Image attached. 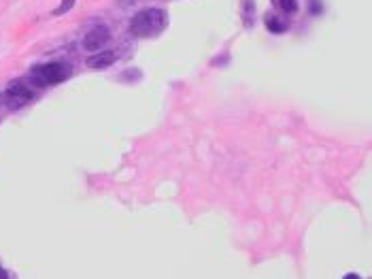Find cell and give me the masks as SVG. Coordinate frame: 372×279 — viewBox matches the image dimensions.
<instances>
[{
    "instance_id": "obj_1",
    "label": "cell",
    "mask_w": 372,
    "mask_h": 279,
    "mask_svg": "<svg viewBox=\"0 0 372 279\" xmlns=\"http://www.w3.org/2000/svg\"><path fill=\"white\" fill-rule=\"evenodd\" d=\"M166 11H162V9H145V11H140V13H136V17L132 19V24H130V28H132V32L136 34V36H155V34H160L164 28H166Z\"/></svg>"
},
{
    "instance_id": "obj_2",
    "label": "cell",
    "mask_w": 372,
    "mask_h": 279,
    "mask_svg": "<svg viewBox=\"0 0 372 279\" xmlns=\"http://www.w3.org/2000/svg\"><path fill=\"white\" fill-rule=\"evenodd\" d=\"M70 75V68L66 64L60 62H51V64H43V66H34L30 71V77L38 83V86H53V83H62L66 77Z\"/></svg>"
},
{
    "instance_id": "obj_3",
    "label": "cell",
    "mask_w": 372,
    "mask_h": 279,
    "mask_svg": "<svg viewBox=\"0 0 372 279\" xmlns=\"http://www.w3.org/2000/svg\"><path fill=\"white\" fill-rule=\"evenodd\" d=\"M111 41V34H109V30L105 26H96V28H92V30L85 34V38H83V49L85 51H100L107 43Z\"/></svg>"
},
{
    "instance_id": "obj_4",
    "label": "cell",
    "mask_w": 372,
    "mask_h": 279,
    "mask_svg": "<svg viewBox=\"0 0 372 279\" xmlns=\"http://www.w3.org/2000/svg\"><path fill=\"white\" fill-rule=\"evenodd\" d=\"M7 94L11 96L13 101H17V105H24V103H28V101H32V90L28 88V86H24L22 81H13V83H9Z\"/></svg>"
},
{
    "instance_id": "obj_5",
    "label": "cell",
    "mask_w": 372,
    "mask_h": 279,
    "mask_svg": "<svg viewBox=\"0 0 372 279\" xmlns=\"http://www.w3.org/2000/svg\"><path fill=\"white\" fill-rule=\"evenodd\" d=\"M115 60H117V51L107 49V51H96V53L92 55V58L88 60V64H90L92 68H96V71H100V68L111 66Z\"/></svg>"
},
{
    "instance_id": "obj_6",
    "label": "cell",
    "mask_w": 372,
    "mask_h": 279,
    "mask_svg": "<svg viewBox=\"0 0 372 279\" xmlns=\"http://www.w3.org/2000/svg\"><path fill=\"white\" fill-rule=\"evenodd\" d=\"M242 17H245L247 28L253 26V17H255V3L253 0H245V3H242Z\"/></svg>"
},
{
    "instance_id": "obj_7",
    "label": "cell",
    "mask_w": 372,
    "mask_h": 279,
    "mask_svg": "<svg viewBox=\"0 0 372 279\" xmlns=\"http://www.w3.org/2000/svg\"><path fill=\"white\" fill-rule=\"evenodd\" d=\"M266 28L273 32H285L287 30V24L285 22H279L275 15H266Z\"/></svg>"
},
{
    "instance_id": "obj_8",
    "label": "cell",
    "mask_w": 372,
    "mask_h": 279,
    "mask_svg": "<svg viewBox=\"0 0 372 279\" xmlns=\"http://www.w3.org/2000/svg\"><path fill=\"white\" fill-rule=\"evenodd\" d=\"M279 7L287 13H296L298 11V3L296 0H279Z\"/></svg>"
},
{
    "instance_id": "obj_9",
    "label": "cell",
    "mask_w": 372,
    "mask_h": 279,
    "mask_svg": "<svg viewBox=\"0 0 372 279\" xmlns=\"http://www.w3.org/2000/svg\"><path fill=\"white\" fill-rule=\"evenodd\" d=\"M73 5H75V0H62V5L55 9V15H64V13H68L73 9Z\"/></svg>"
},
{
    "instance_id": "obj_10",
    "label": "cell",
    "mask_w": 372,
    "mask_h": 279,
    "mask_svg": "<svg viewBox=\"0 0 372 279\" xmlns=\"http://www.w3.org/2000/svg\"><path fill=\"white\" fill-rule=\"evenodd\" d=\"M117 5L128 9V7H132V5H134V0H117Z\"/></svg>"
}]
</instances>
